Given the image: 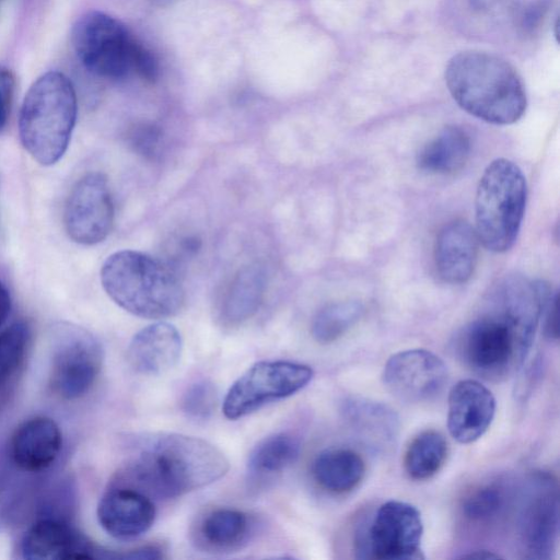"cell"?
Listing matches in <instances>:
<instances>
[{"instance_id":"obj_1","label":"cell","mask_w":560,"mask_h":560,"mask_svg":"<svg viewBox=\"0 0 560 560\" xmlns=\"http://www.w3.org/2000/svg\"><path fill=\"white\" fill-rule=\"evenodd\" d=\"M541 292L537 281L512 275L495 284L488 308L466 325L457 351L474 373L501 381L522 365L538 326Z\"/></svg>"},{"instance_id":"obj_2","label":"cell","mask_w":560,"mask_h":560,"mask_svg":"<svg viewBox=\"0 0 560 560\" xmlns=\"http://www.w3.org/2000/svg\"><path fill=\"white\" fill-rule=\"evenodd\" d=\"M230 463L212 443L182 433L137 436L126 464L113 481L131 486L150 498L173 499L221 479Z\"/></svg>"},{"instance_id":"obj_3","label":"cell","mask_w":560,"mask_h":560,"mask_svg":"<svg viewBox=\"0 0 560 560\" xmlns=\"http://www.w3.org/2000/svg\"><path fill=\"white\" fill-rule=\"evenodd\" d=\"M445 82L454 101L468 114L493 125H511L524 115L526 93L515 69L483 51L455 55Z\"/></svg>"},{"instance_id":"obj_4","label":"cell","mask_w":560,"mask_h":560,"mask_svg":"<svg viewBox=\"0 0 560 560\" xmlns=\"http://www.w3.org/2000/svg\"><path fill=\"white\" fill-rule=\"evenodd\" d=\"M101 282L107 295L125 311L149 319L177 314L185 292L175 269L137 250H119L104 261Z\"/></svg>"},{"instance_id":"obj_5","label":"cell","mask_w":560,"mask_h":560,"mask_svg":"<svg viewBox=\"0 0 560 560\" xmlns=\"http://www.w3.org/2000/svg\"><path fill=\"white\" fill-rule=\"evenodd\" d=\"M77 115L72 82L59 71L46 72L31 85L21 106L22 145L37 163H57L68 149Z\"/></svg>"},{"instance_id":"obj_6","label":"cell","mask_w":560,"mask_h":560,"mask_svg":"<svg viewBox=\"0 0 560 560\" xmlns=\"http://www.w3.org/2000/svg\"><path fill=\"white\" fill-rule=\"evenodd\" d=\"M527 187L522 170L508 159L493 160L485 170L475 198L476 234L490 252H508L524 217Z\"/></svg>"},{"instance_id":"obj_7","label":"cell","mask_w":560,"mask_h":560,"mask_svg":"<svg viewBox=\"0 0 560 560\" xmlns=\"http://www.w3.org/2000/svg\"><path fill=\"white\" fill-rule=\"evenodd\" d=\"M71 42L81 63L101 78L118 80L133 71L138 42L122 23L106 13L82 15L72 27Z\"/></svg>"},{"instance_id":"obj_8","label":"cell","mask_w":560,"mask_h":560,"mask_svg":"<svg viewBox=\"0 0 560 560\" xmlns=\"http://www.w3.org/2000/svg\"><path fill=\"white\" fill-rule=\"evenodd\" d=\"M49 386L55 395L72 400L85 395L103 364L101 342L86 329L60 323L52 328Z\"/></svg>"},{"instance_id":"obj_9","label":"cell","mask_w":560,"mask_h":560,"mask_svg":"<svg viewBox=\"0 0 560 560\" xmlns=\"http://www.w3.org/2000/svg\"><path fill=\"white\" fill-rule=\"evenodd\" d=\"M313 378V370L291 361H259L248 368L230 387L223 401L228 419L245 417L262 406L289 397Z\"/></svg>"},{"instance_id":"obj_10","label":"cell","mask_w":560,"mask_h":560,"mask_svg":"<svg viewBox=\"0 0 560 560\" xmlns=\"http://www.w3.org/2000/svg\"><path fill=\"white\" fill-rule=\"evenodd\" d=\"M358 552L382 560L422 558L420 544L423 534L421 514L410 503L390 500L374 514L370 526L359 532Z\"/></svg>"},{"instance_id":"obj_11","label":"cell","mask_w":560,"mask_h":560,"mask_svg":"<svg viewBox=\"0 0 560 560\" xmlns=\"http://www.w3.org/2000/svg\"><path fill=\"white\" fill-rule=\"evenodd\" d=\"M114 223V203L104 174L92 172L72 187L63 212L68 236L82 245L104 241Z\"/></svg>"},{"instance_id":"obj_12","label":"cell","mask_w":560,"mask_h":560,"mask_svg":"<svg viewBox=\"0 0 560 560\" xmlns=\"http://www.w3.org/2000/svg\"><path fill=\"white\" fill-rule=\"evenodd\" d=\"M557 483L546 474L528 482L518 516V536L526 558L549 559L558 536Z\"/></svg>"},{"instance_id":"obj_13","label":"cell","mask_w":560,"mask_h":560,"mask_svg":"<svg viewBox=\"0 0 560 560\" xmlns=\"http://www.w3.org/2000/svg\"><path fill=\"white\" fill-rule=\"evenodd\" d=\"M383 383L397 398L422 402L436 397L447 382L444 362L425 349H410L393 354L383 371Z\"/></svg>"},{"instance_id":"obj_14","label":"cell","mask_w":560,"mask_h":560,"mask_svg":"<svg viewBox=\"0 0 560 560\" xmlns=\"http://www.w3.org/2000/svg\"><path fill=\"white\" fill-rule=\"evenodd\" d=\"M97 520L112 537L133 539L151 528L155 506L152 498L137 488L112 481L98 502Z\"/></svg>"},{"instance_id":"obj_15","label":"cell","mask_w":560,"mask_h":560,"mask_svg":"<svg viewBox=\"0 0 560 560\" xmlns=\"http://www.w3.org/2000/svg\"><path fill=\"white\" fill-rule=\"evenodd\" d=\"M495 413L492 393L476 380H462L450 390L447 429L453 439L469 444L489 429Z\"/></svg>"},{"instance_id":"obj_16","label":"cell","mask_w":560,"mask_h":560,"mask_svg":"<svg viewBox=\"0 0 560 560\" xmlns=\"http://www.w3.org/2000/svg\"><path fill=\"white\" fill-rule=\"evenodd\" d=\"M21 553L28 560H83L94 558V548L66 521L46 516L26 530Z\"/></svg>"},{"instance_id":"obj_17","label":"cell","mask_w":560,"mask_h":560,"mask_svg":"<svg viewBox=\"0 0 560 560\" xmlns=\"http://www.w3.org/2000/svg\"><path fill=\"white\" fill-rule=\"evenodd\" d=\"M479 240L465 220L445 224L436 235L434 264L439 277L450 284H462L474 273Z\"/></svg>"},{"instance_id":"obj_18","label":"cell","mask_w":560,"mask_h":560,"mask_svg":"<svg viewBox=\"0 0 560 560\" xmlns=\"http://www.w3.org/2000/svg\"><path fill=\"white\" fill-rule=\"evenodd\" d=\"M61 445L58 424L48 417L37 416L15 429L10 441V455L20 469L35 472L54 464Z\"/></svg>"},{"instance_id":"obj_19","label":"cell","mask_w":560,"mask_h":560,"mask_svg":"<svg viewBox=\"0 0 560 560\" xmlns=\"http://www.w3.org/2000/svg\"><path fill=\"white\" fill-rule=\"evenodd\" d=\"M183 341L177 328L159 322L139 330L131 339L127 358L131 368L144 375H161L180 359Z\"/></svg>"},{"instance_id":"obj_20","label":"cell","mask_w":560,"mask_h":560,"mask_svg":"<svg viewBox=\"0 0 560 560\" xmlns=\"http://www.w3.org/2000/svg\"><path fill=\"white\" fill-rule=\"evenodd\" d=\"M254 533L252 517L237 509L213 508L198 516L192 526V539L200 549L233 552L247 545Z\"/></svg>"},{"instance_id":"obj_21","label":"cell","mask_w":560,"mask_h":560,"mask_svg":"<svg viewBox=\"0 0 560 560\" xmlns=\"http://www.w3.org/2000/svg\"><path fill=\"white\" fill-rule=\"evenodd\" d=\"M267 284L265 268L253 264L242 268L226 289L218 308V319L235 327L249 319L259 308Z\"/></svg>"},{"instance_id":"obj_22","label":"cell","mask_w":560,"mask_h":560,"mask_svg":"<svg viewBox=\"0 0 560 560\" xmlns=\"http://www.w3.org/2000/svg\"><path fill=\"white\" fill-rule=\"evenodd\" d=\"M365 463L359 453L345 447L320 452L313 462L312 475L324 490L342 494L355 489L365 476Z\"/></svg>"},{"instance_id":"obj_23","label":"cell","mask_w":560,"mask_h":560,"mask_svg":"<svg viewBox=\"0 0 560 560\" xmlns=\"http://www.w3.org/2000/svg\"><path fill=\"white\" fill-rule=\"evenodd\" d=\"M470 138L457 126H448L430 139L417 154L419 170L429 174H453L467 162Z\"/></svg>"},{"instance_id":"obj_24","label":"cell","mask_w":560,"mask_h":560,"mask_svg":"<svg viewBox=\"0 0 560 560\" xmlns=\"http://www.w3.org/2000/svg\"><path fill=\"white\" fill-rule=\"evenodd\" d=\"M347 421L365 443L375 448L388 447L398 432V419L386 406L365 399H350L345 404Z\"/></svg>"},{"instance_id":"obj_25","label":"cell","mask_w":560,"mask_h":560,"mask_svg":"<svg viewBox=\"0 0 560 560\" xmlns=\"http://www.w3.org/2000/svg\"><path fill=\"white\" fill-rule=\"evenodd\" d=\"M301 444L296 436L279 432L260 440L252 450L247 469L252 477L264 478L279 474L299 457Z\"/></svg>"},{"instance_id":"obj_26","label":"cell","mask_w":560,"mask_h":560,"mask_svg":"<svg viewBox=\"0 0 560 560\" xmlns=\"http://www.w3.org/2000/svg\"><path fill=\"white\" fill-rule=\"evenodd\" d=\"M448 455L445 436L435 430H425L416 435L406 448L404 468L413 480H427L444 466Z\"/></svg>"},{"instance_id":"obj_27","label":"cell","mask_w":560,"mask_h":560,"mask_svg":"<svg viewBox=\"0 0 560 560\" xmlns=\"http://www.w3.org/2000/svg\"><path fill=\"white\" fill-rule=\"evenodd\" d=\"M31 343V329L16 322L0 331V396L8 393L20 376Z\"/></svg>"},{"instance_id":"obj_28","label":"cell","mask_w":560,"mask_h":560,"mask_svg":"<svg viewBox=\"0 0 560 560\" xmlns=\"http://www.w3.org/2000/svg\"><path fill=\"white\" fill-rule=\"evenodd\" d=\"M363 311V305L358 301L335 302L324 306L313 318V338L323 345L336 341L361 318Z\"/></svg>"},{"instance_id":"obj_29","label":"cell","mask_w":560,"mask_h":560,"mask_svg":"<svg viewBox=\"0 0 560 560\" xmlns=\"http://www.w3.org/2000/svg\"><path fill=\"white\" fill-rule=\"evenodd\" d=\"M508 489L502 482L490 481L470 490L462 502L466 518L476 523H490L497 520L508 504Z\"/></svg>"},{"instance_id":"obj_30","label":"cell","mask_w":560,"mask_h":560,"mask_svg":"<svg viewBox=\"0 0 560 560\" xmlns=\"http://www.w3.org/2000/svg\"><path fill=\"white\" fill-rule=\"evenodd\" d=\"M217 402L214 385L208 380H199L187 387L182 399V408L189 418L206 420L213 413Z\"/></svg>"},{"instance_id":"obj_31","label":"cell","mask_w":560,"mask_h":560,"mask_svg":"<svg viewBox=\"0 0 560 560\" xmlns=\"http://www.w3.org/2000/svg\"><path fill=\"white\" fill-rule=\"evenodd\" d=\"M128 141L138 154L152 160L160 153L162 131L153 124L141 122L130 129Z\"/></svg>"},{"instance_id":"obj_32","label":"cell","mask_w":560,"mask_h":560,"mask_svg":"<svg viewBox=\"0 0 560 560\" xmlns=\"http://www.w3.org/2000/svg\"><path fill=\"white\" fill-rule=\"evenodd\" d=\"M15 79L10 69L0 66V135L8 125L11 113Z\"/></svg>"},{"instance_id":"obj_33","label":"cell","mask_w":560,"mask_h":560,"mask_svg":"<svg viewBox=\"0 0 560 560\" xmlns=\"http://www.w3.org/2000/svg\"><path fill=\"white\" fill-rule=\"evenodd\" d=\"M133 71L142 79L153 82L159 77V63L154 55L138 43L133 55Z\"/></svg>"},{"instance_id":"obj_34","label":"cell","mask_w":560,"mask_h":560,"mask_svg":"<svg viewBox=\"0 0 560 560\" xmlns=\"http://www.w3.org/2000/svg\"><path fill=\"white\" fill-rule=\"evenodd\" d=\"M558 295L552 289L545 295L541 304L540 318L544 320L545 335L550 339L558 338Z\"/></svg>"},{"instance_id":"obj_35","label":"cell","mask_w":560,"mask_h":560,"mask_svg":"<svg viewBox=\"0 0 560 560\" xmlns=\"http://www.w3.org/2000/svg\"><path fill=\"white\" fill-rule=\"evenodd\" d=\"M121 559L129 560H155L164 558V550L159 545H145L118 556Z\"/></svg>"},{"instance_id":"obj_36","label":"cell","mask_w":560,"mask_h":560,"mask_svg":"<svg viewBox=\"0 0 560 560\" xmlns=\"http://www.w3.org/2000/svg\"><path fill=\"white\" fill-rule=\"evenodd\" d=\"M11 311V296L7 287L0 281V326L7 320Z\"/></svg>"},{"instance_id":"obj_37","label":"cell","mask_w":560,"mask_h":560,"mask_svg":"<svg viewBox=\"0 0 560 560\" xmlns=\"http://www.w3.org/2000/svg\"><path fill=\"white\" fill-rule=\"evenodd\" d=\"M463 558L495 559V558H499V556L494 555V553H491L490 551H487V550H478V551H475V552H472L470 555L463 556Z\"/></svg>"},{"instance_id":"obj_38","label":"cell","mask_w":560,"mask_h":560,"mask_svg":"<svg viewBox=\"0 0 560 560\" xmlns=\"http://www.w3.org/2000/svg\"><path fill=\"white\" fill-rule=\"evenodd\" d=\"M172 1L173 0H151V2L156 5H165L171 3Z\"/></svg>"}]
</instances>
